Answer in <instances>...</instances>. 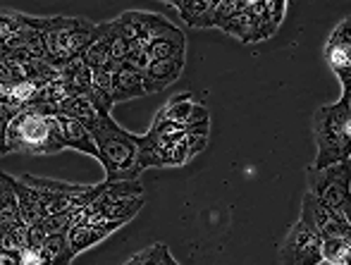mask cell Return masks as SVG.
I'll use <instances>...</instances> for the list:
<instances>
[{
  "mask_svg": "<svg viewBox=\"0 0 351 265\" xmlns=\"http://www.w3.org/2000/svg\"><path fill=\"white\" fill-rule=\"evenodd\" d=\"M315 155L313 170L330 168L335 163L349 160L351 155V91H344L337 103L320 105L313 117Z\"/></svg>",
  "mask_w": 351,
  "mask_h": 265,
  "instance_id": "1",
  "label": "cell"
},
{
  "mask_svg": "<svg viewBox=\"0 0 351 265\" xmlns=\"http://www.w3.org/2000/svg\"><path fill=\"white\" fill-rule=\"evenodd\" d=\"M98 149V163L106 170V181L139 179L136 170V134L122 129L112 115L98 117L96 129L91 131Z\"/></svg>",
  "mask_w": 351,
  "mask_h": 265,
  "instance_id": "2",
  "label": "cell"
},
{
  "mask_svg": "<svg viewBox=\"0 0 351 265\" xmlns=\"http://www.w3.org/2000/svg\"><path fill=\"white\" fill-rule=\"evenodd\" d=\"M5 146H8V153L14 151V153L46 155L65 151V139L56 115L43 117L38 112L24 110L10 120Z\"/></svg>",
  "mask_w": 351,
  "mask_h": 265,
  "instance_id": "3",
  "label": "cell"
},
{
  "mask_svg": "<svg viewBox=\"0 0 351 265\" xmlns=\"http://www.w3.org/2000/svg\"><path fill=\"white\" fill-rule=\"evenodd\" d=\"M22 181L38 191L48 215L67 213V210H82L91 205L106 189V181L101 184H70V181L46 179V177L24 175Z\"/></svg>",
  "mask_w": 351,
  "mask_h": 265,
  "instance_id": "4",
  "label": "cell"
},
{
  "mask_svg": "<svg viewBox=\"0 0 351 265\" xmlns=\"http://www.w3.org/2000/svg\"><path fill=\"white\" fill-rule=\"evenodd\" d=\"M308 179V194H313L318 201H323L328 208H337V205L351 201V163L342 160V163H335L330 168L313 170L311 168L306 173Z\"/></svg>",
  "mask_w": 351,
  "mask_h": 265,
  "instance_id": "5",
  "label": "cell"
},
{
  "mask_svg": "<svg viewBox=\"0 0 351 265\" xmlns=\"http://www.w3.org/2000/svg\"><path fill=\"white\" fill-rule=\"evenodd\" d=\"M306 227L313 234H318L320 239L328 237H351V225H344L337 215L332 213V208L318 201L313 194L306 191L304 201H301V220Z\"/></svg>",
  "mask_w": 351,
  "mask_h": 265,
  "instance_id": "6",
  "label": "cell"
},
{
  "mask_svg": "<svg viewBox=\"0 0 351 265\" xmlns=\"http://www.w3.org/2000/svg\"><path fill=\"white\" fill-rule=\"evenodd\" d=\"M320 242L323 239L313 234L304 223H296L289 229L285 244L280 249L282 265H318L323 263L320 258Z\"/></svg>",
  "mask_w": 351,
  "mask_h": 265,
  "instance_id": "7",
  "label": "cell"
},
{
  "mask_svg": "<svg viewBox=\"0 0 351 265\" xmlns=\"http://www.w3.org/2000/svg\"><path fill=\"white\" fill-rule=\"evenodd\" d=\"M325 60L330 70L342 81L344 91H351V19L344 17V22L337 24L328 38L325 46Z\"/></svg>",
  "mask_w": 351,
  "mask_h": 265,
  "instance_id": "8",
  "label": "cell"
},
{
  "mask_svg": "<svg viewBox=\"0 0 351 265\" xmlns=\"http://www.w3.org/2000/svg\"><path fill=\"white\" fill-rule=\"evenodd\" d=\"M186 58H170V60H156L148 62L143 70V93H160L165 91L172 81L180 79L182 70H184Z\"/></svg>",
  "mask_w": 351,
  "mask_h": 265,
  "instance_id": "9",
  "label": "cell"
},
{
  "mask_svg": "<svg viewBox=\"0 0 351 265\" xmlns=\"http://www.w3.org/2000/svg\"><path fill=\"white\" fill-rule=\"evenodd\" d=\"M186 51V36L182 34V29H177L175 24L158 34L153 41H148L146 46V58L148 62L156 60H170V58H180Z\"/></svg>",
  "mask_w": 351,
  "mask_h": 265,
  "instance_id": "10",
  "label": "cell"
},
{
  "mask_svg": "<svg viewBox=\"0 0 351 265\" xmlns=\"http://www.w3.org/2000/svg\"><path fill=\"white\" fill-rule=\"evenodd\" d=\"M12 189L17 194V203H19V218H22L24 225H36L41 220L48 218V210L43 205L41 196L34 186H29L27 181L14 179L12 177Z\"/></svg>",
  "mask_w": 351,
  "mask_h": 265,
  "instance_id": "11",
  "label": "cell"
},
{
  "mask_svg": "<svg viewBox=\"0 0 351 265\" xmlns=\"http://www.w3.org/2000/svg\"><path fill=\"white\" fill-rule=\"evenodd\" d=\"M120 227H122L120 223L74 225V227H70V232H67V242H70L74 256H77V253H82V251H86V249L96 247L98 242H103L108 234H112L115 229H120Z\"/></svg>",
  "mask_w": 351,
  "mask_h": 265,
  "instance_id": "12",
  "label": "cell"
},
{
  "mask_svg": "<svg viewBox=\"0 0 351 265\" xmlns=\"http://www.w3.org/2000/svg\"><path fill=\"white\" fill-rule=\"evenodd\" d=\"M56 117H58V122H60L65 149L82 151V153H86L98 160V149H96V141H93L91 131H88L84 125H79L77 120H70V117H62V115H56Z\"/></svg>",
  "mask_w": 351,
  "mask_h": 265,
  "instance_id": "13",
  "label": "cell"
},
{
  "mask_svg": "<svg viewBox=\"0 0 351 265\" xmlns=\"http://www.w3.org/2000/svg\"><path fill=\"white\" fill-rule=\"evenodd\" d=\"M82 58L91 72L112 70L110 43H108V24H96V38H93L91 46L84 51Z\"/></svg>",
  "mask_w": 351,
  "mask_h": 265,
  "instance_id": "14",
  "label": "cell"
},
{
  "mask_svg": "<svg viewBox=\"0 0 351 265\" xmlns=\"http://www.w3.org/2000/svg\"><path fill=\"white\" fill-rule=\"evenodd\" d=\"M56 115L70 117V120H77L79 125H84L88 131L96 129L98 125V112L96 108L88 103L86 96H74V98H62L56 108Z\"/></svg>",
  "mask_w": 351,
  "mask_h": 265,
  "instance_id": "15",
  "label": "cell"
},
{
  "mask_svg": "<svg viewBox=\"0 0 351 265\" xmlns=\"http://www.w3.org/2000/svg\"><path fill=\"white\" fill-rule=\"evenodd\" d=\"M222 31L230 34V36H237L241 43H256L258 38V22L256 17L249 12V0H241L239 10L234 12V17L222 27Z\"/></svg>",
  "mask_w": 351,
  "mask_h": 265,
  "instance_id": "16",
  "label": "cell"
},
{
  "mask_svg": "<svg viewBox=\"0 0 351 265\" xmlns=\"http://www.w3.org/2000/svg\"><path fill=\"white\" fill-rule=\"evenodd\" d=\"M86 98L96 108L98 117L110 115L112 105H115V98H112V70L93 72V84Z\"/></svg>",
  "mask_w": 351,
  "mask_h": 265,
  "instance_id": "17",
  "label": "cell"
},
{
  "mask_svg": "<svg viewBox=\"0 0 351 265\" xmlns=\"http://www.w3.org/2000/svg\"><path fill=\"white\" fill-rule=\"evenodd\" d=\"M146 96L143 93V75L134 72L130 67H120V70L112 72V98L115 103L132 101V98Z\"/></svg>",
  "mask_w": 351,
  "mask_h": 265,
  "instance_id": "18",
  "label": "cell"
},
{
  "mask_svg": "<svg viewBox=\"0 0 351 265\" xmlns=\"http://www.w3.org/2000/svg\"><path fill=\"white\" fill-rule=\"evenodd\" d=\"M22 223L19 218L17 194L12 189V177L0 173V232H8L10 227Z\"/></svg>",
  "mask_w": 351,
  "mask_h": 265,
  "instance_id": "19",
  "label": "cell"
},
{
  "mask_svg": "<svg viewBox=\"0 0 351 265\" xmlns=\"http://www.w3.org/2000/svg\"><path fill=\"white\" fill-rule=\"evenodd\" d=\"M38 253L46 265H70L74 261V251L67 242V234H48Z\"/></svg>",
  "mask_w": 351,
  "mask_h": 265,
  "instance_id": "20",
  "label": "cell"
},
{
  "mask_svg": "<svg viewBox=\"0 0 351 265\" xmlns=\"http://www.w3.org/2000/svg\"><path fill=\"white\" fill-rule=\"evenodd\" d=\"M191 108H194V101H191V93H177L175 98L165 103V105L158 110L156 120H165V122H175V125H186L191 115Z\"/></svg>",
  "mask_w": 351,
  "mask_h": 265,
  "instance_id": "21",
  "label": "cell"
},
{
  "mask_svg": "<svg viewBox=\"0 0 351 265\" xmlns=\"http://www.w3.org/2000/svg\"><path fill=\"white\" fill-rule=\"evenodd\" d=\"M320 258L330 265H351V237H328L320 242Z\"/></svg>",
  "mask_w": 351,
  "mask_h": 265,
  "instance_id": "22",
  "label": "cell"
},
{
  "mask_svg": "<svg viewBox=\"0 0 351 265\" xmlns=\"http://www.w3.org/2000/svg\"><path fill=\"white\" fill-rule=\"evenodd\" d=\"M172 8L180 12L182 22L189 24V27H199L201 29V22L204 17L215 8V0H175Z\"/></svg>",
  "mask_w": 351,
  "mask_h": 265,
  "instance_id": "23",
  "label": "cell"
},
{
  "mask_svg": "<svg viewBox=\"0 0 351 265\" xmlns=\"http://www.w3.org/2000/svg\"><path fill=\"white\" fill-rule=\"evenodd\" d=\"M27 232H29V225H24V223L14 225L8 232H3V247H0V251L22 253L24 249H27Z\"/></svg>",
  "mask_w": 351,
  "mask_h": 265,
  "instance_id": "24",
  "label": "cell"
},
{
  "mask_svg": "<svg viewBox=\"0 0 351 265\" xmlns=\"http://www.w3.org/2000/svg\"><path fill=\"white\" fill-rule=\"evenodd\" d=\"M165 251H167L165 244H153V247L143 249L141 253H136L134 258H130V261H127L125 265H158Z\"/></svg>",
  "mask_w": 351,
  "mask_h": 265,
  "instance_id": "25",
  "label": "cell"
},
{
  "mask_svg": "<svg viewBox=\"0 0 351 265\" xmlns=\"http://www.w3.org/2000/svg\"><path fill=\"white\" fill-rule=\"evenodd\" d=\"M48 232L46 227H43V220L36 225H29V232H27V249H34V251H38L41 249V244L46 242Z\"/></svg>",
  "mask_w": 351,
  "mask_h": 265,
  "instance_id": "26",
  "label": "cell"
},
{
  "mask_svg": "<svg viewBox=\"0 0 351 265\" xmlns=\"http://www.w3.org/2000/svg\"><path fill=\"white\" fill-rule=\"evenodd\" d=\"M265 10H268L270 22H273L275 27H280L282 19H285V14H287V3H285V0H265Z\"/></svg>",
  "mask_w": 351,
  "mask_h": 265,
  "instance_id": "27",
  "label": "cell"
},
{
  "mask_svg": "<svg viewBox=\"0 0 351 265\" xmlns=\"http://www.w3.org/2000/svg\"><path fill=\"white\" fill-rule=\"evenodd\" d=\"M19 265H46L41 258V253L34 251V249H24L22 253H19Z\"/></svg>",
  "mask_w": 351,
  "mask_h": 265,
  "instance_id": "28",
  "label": "cell"
},
{
  "mask_svg": "<svg viewBox=\"0 0 351 265\" xmlns=\"http://www.w3.org/2000/svg\"><path fill=\"white\" fill-rule=\"evenodd\" d=\"M0 265H19V253L0 251Z\"/></svg>",
  "mask_w": 351,
  "mask_h": 265,
  "instance_id": "29",
  "label": "cell"
},
{
  "mask_svg": "<svg viewBox=\"0 0 351 265\" xmlns=\"http://www.w3.org/2000/svg\"><path fill=\"white\" fill-rule=\"evenodd\" d=\"M158 265H180V263H177L175 258H172V253H170V251H165V253H162V258H160V263H158Z\"/></svg>",
  "mask_w": 351,
  "mask_h": 265,
  "instance_id": "30",
  "label": "cell"
},
{
  "mask_svg": "<svg viewBox=\"0 0 351 265\" xmlns=\"http://www.w3.org/2000/svg\"><path fill=\"white\" fill-rule=\"evenodd\" d=\"M0 247H3V232H0Z\"/></svg>",
  "mask_w": 351,
  "mask_h": 265,
  "instance_id": "31",
  "label": "cell"
},
{
  "mask_svg": "<svg viewBox=\"0 0 351 265\" xmlns=\"http://www.w3.org/2000/svg\"><path fill=\"white\" fill-rule=\"evenodd\" d=\"M0 58H3V46H0Z\"/></svg>",
  "mask_w": 351,
  "mask_h": 265,
  "instance_id": "32",
  "label": "cell"
},
{
  "mask_svg": "<svg viewBox=\"0 0 351 265\" xmlns=\"http://www.w3.org/2000/svg\"><path fill=\"white\" fill-rule=\"evenodd\" d=\"M318 265H330V263H318Z\"/></svg>",
  "mask_w": 351,
  "mask_h": 265,
  "instance_id": "33",
  "label": "cell"
}]
</instances>
